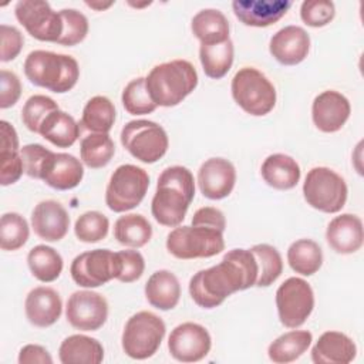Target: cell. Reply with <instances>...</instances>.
Returning <instances> with one entry per match:
<instances>
[{"instance_id": "f907efd6", "label": "cell", "mask_w": 364, "mask_h": 364, "mask_svg": "<svg viewBox=\"0 0 364 364\" xmlns=\"http://www.w3.org/2000/svg\"><path fill=\"white\" fill-rule=\"evenodd\" d=\"M18 363L20 364H51L53 357L44 348L38 344H26L18 351Z\"/></svg>"}, {"instance_id": "2e32d148", "label": "cell", "mask_w": 364, "mask_h": 364, "mask_svg": "<svg viewBox=\"0 0 364 364\" xmlns=\"http://www.w3.org/2000/svg\"><path fill=\"white\" fill-rule=\"evenodd\" d=\"M351 114V105L346 95L338 91L327 90L320 92L311 105V118L316 128L321 132L340 131Z\"/></svg>"}, {"instance_id": "d4e9b609", "label": "cell", "mask_w": 364, "mask_h": 364, "mask_svg": "<svg viewBox=\"0 0 364 364\" xmlns=\"http://www.w3.org/2000/svg\"><path fill=\"white\" fill-rule=\"evenodd\" d=\"M0 135V183L3 186H9L21 178L24 168L20 155L18 136L14 127L1 119Z\"/></svg>"}, {"instance_id": "7a4b0ae2", "label": "cell", "mask_w": 364, "mask_h": 364, "mask_svg": "<svg viewBox=\"0 0 364 364\" xmlns=\"http://www.w3.org/2000/svg\"><path fill=\"white\" fill-rule=\"evenodd\" d=\"M195 198V179L192 172L181 165L165 168L156 183L151 202L154 219L168 228L179 226Z\"/></svg>"}, {"instance_id": "d590c367", "label": "cell", "mask_w": 364, "mask_h": 364, "mask_svg": "<svg viewBox=\"0 0 364 364\" xmlns=\"http://www.w3.org/2000/svg\"><path fill=\"white\" fill-rule=\"evenodd\" d=\"M115 107L109 98L95 95L90 98L82 109L81 125L85 129L97 134H108L115 122Z\"/></svg>"}, {"instance_id": "b9f144b4", "label": "cell", "mask_w": 364, "mask_h": 364, "mask_svg": "<svg viewBox=\"0 0 364 364\" xmlns=\"http://www.w3.org/2000/svg\"><path fill=\"white\" fill-rule=\"evenodd\" d=\"M57 109H60L58 104L53 98L43 94H36L31 95L23 105L21 121L28 131L38 134L40 127L43 121L47 118V115Z\"/></svg>"}, {"instance_id": "836d02e7", "label": "cell", "mask_w": 364, "mask_h": 364, "mask_svg": "<svg viewBox=\"0 0 364 364\" xmlns=\"http://www.w3.org/2000/svg\"><path fill=\"white\" fill-rule=\"evenodd\" d=\"M233 57L235 48L230 38L220 44H200L199 47V60L203 73L213 80H220L229 73Z\"/></svg>"}, {"instance_id": "4dcf8cb0", "label": "cell", "mask_w": 364, "mask_h": 364, "mask_svg": "<svg viewBox=\"0 0 364 364\" xmlns=\"http://www.w3.org/2000/svg\"><path fill=\"white\" fill-rule=\"evenodd\" d=\"M313 341V336L307 330H291L270 343L267 347L269 358L276 364H287L301 357Z\"/></svg>"}, {"instance_id": "277c9868", "label": "cell", "mask_w": 364, "mask_h": 364, "mask_svg": "<svg viewBox=\"0 0 364 364\" xmlns=\"http://www.w3.org/2000/svg\"><path fill=\"white\" fill-rule=\"evenodd\" d=\"M23 68L31 84L55 94L70 91L80 78V67L74 57L46 50L31 51Z\"/></svg>"}, {"instance_id": "1f68e13d", "label": "cell", "mask_w": 364, "mask_h": 364, "mask_svg": "<svg viewBox=\"0 0 364 364\" xmlns=\"http://www.w3.org/2000/svg\"><path fill=\"white\" fill-rule=\"evenodd\" d=\"M114 237L118 243L128 247H142L152 237V226L139 213L119 216L114 223Z\"/></svg>"}, {"instance_id": "60d3db41", "label": "cell", "mask_w": 364, "mask_h": 364, "mask_svg": "<svg viewBox=\"0 0 364 364\" xmlns=\"http://www.w3.org/2000/svg\"><path fill=\"white\" fill-rule=\"evenodd\" d=\"M109 229L108 218L98 210H88L78 216L74 225V233L80 242L97 243L107 237Z\"/></svg>"}, {"instance_id": "7dc6e473", "label": "cell", "mask_w": 364, "mask_h": 364, "mask_svg": "<svg viewBox=\"0 0 364 364\" xmlns=\"http://www.w3.org/2000/svg\"><path fill=\"white\" fill-rule=\"evenodd\" d=\"M0 37H1V53H0V60L3 63L14 60L24 44L23 34L13 26L1 24L0 26Z\"/></svg>"}, {"instance_id": "603a6c76", "label": "cell", "mask_w": 364, "mask_h": 364, "mask_svg": "<svg viewBox=\"0 0 364 364\" xmlns=\"http://www.w3.org/2000/svg\"><path fill=\"white\" fill-rule=\"evenodd\" d=\"M27 320L40 328L53 326L61 316L63 301L60 294L47 286H38L28 291L24 301Z\"/></svg>"}, {"instance_id": "484cf974", "label": "cell", "mask_w": 364, "mask_h": 364, "mask_svg": "<svg viewBox=\"0 0 364 364\" xmlns=\"http://www.w3.org/2000/svg\"><path fill=\"white\" fill-rule=\"evenodd\" d=\"M145 297L158 310H172L181 299V283L171 270H156L145 283Z\"/></svg>"}, {"instance_id": "52a82bcc", "label": "cell", "mask_w": 364, "mask_h": 364, "mask_svg": "<svg viewBox=\"0 0 364 364\" xmlns=\"http://www.w3.org/2000/svg\"><path fill=\"white\" fill-rule=\"evenodd\" d=\"M165 331L166 326L159 316L146 310L138 311L125 323L121 336L122 350L134 360H146L158 351Z\"/></svg>"}, {"instance_id": "8992f818", "label": "cell", "mask_w": 364, "mask_h": 364, "mask_svg": "<svg viewBox=\"0 0 364 364\" xmlns=\"http://www.w3.org/2000/svg\"><path fill=\"white\" fill-rule=\"evenodd\" d=\"M166 249L182 260L212 257L225 249L223 232L200 225L176 226L166 236Z\"/></svg>"}, {"instance_id": "c3c4849f", "label": "cell", "mask_w": 364, "mask_h": 364, "mask_svg": "<svg viewBox=\"0 0 364 364\" xmlns=\"http://www.w3.org/2000/svg\"><path fill=\"white\" fill-rule=\"evenodd\" d=\"M21 95L20 78L9 70L0 71V108L13 107Z\"/></svg>"}, {"instance_id": "5b68a950", "label": "cell", "mask_w": 364, "mask_h": 364, "mask_svg": "<svg viewBox=\"0 0 364 364\" xmlns=\"http://www.w3.org/2000/svg\"><path fill=\"white\" fill-rule=\"evenodd\" d=\"M230 90L235 102L253 117H263L276 105L274 85L253 67L240 68L232 78Z\"/></svg>"}, {"instance_id": "30bf717a", "label": "cell", "mask_w": 364, "mask_h": 364, "mask_svg": "<svg viewBox=\"0 0 364 364\" xmlns=\"http://www.w3.org/2000/svg\"><path fill=\"white\" fill-rule=\"evenodd\" d=\"M122 146L138 161L155 164L168 151L169 139L166 131L149 119H134L121 129Z\"/></svg>"}, {"instance_id": "f35d334b", "label": "cell", "mask_w": 364, "mask_h": 364, "mask_svg": "<svg viewBox=\"0 0 364 364\" xmlns=\"http://www.w3.org/2000/svg\"><path fill=\"white\" fill-rule=\"evenodd\" d=\"M27 220L16 212H7L0 219V247L7 252L17 250L28 240Z\"/></svg>"}, {"instance_id": "83f0119b", "label": "cell", "mask_w": 364, "mask_h": 364, "mask_svg": "<svg viewBox=\"0 0 364 364\" xmlns=\"http://www.w3.org/2000/svg\"><path fill=\"white\" fill-rule=\"evenodd\" d=\"M58 358L63 364H100L104 360V347L97 338L73 334L61 341Z\"/></svg>"}, {"instance_id": "f1b7e54d", "label": "cell", "mask_w": 364, "mask_h": 364, "mask_svg": "<svg viewBox=\"0 0 364 364\" xmlns=\"http://www.w3.org/2000/svg\"><path fill=\"white\" fill-rule=\"evenodd\" d=\"M191 30L200 44H220L229 40L230 27L220 10L203 9L193 16Z\"/></svg>"}, {"instance_id": "ba28073f", "label": "cell", "mask_w": 364, "mask_h": 364, "mask_svg": "<svg viewBox=\"0 0 364 364\" xmlns=\"http://www.w3.org/2000/svg\"><path fill=\"white\" fill-rule=\"evenodd\" d=\"M347 183L327 166L311 168L303 183V196L311 208L324 213H337L347 200Z\"/></svg>"}, {"instance_id": "4fadbf2b", "label": "cell", "mask_w": 364, "mask_h": 364, "mask_svg": "<svg viewBox=\"0 0 364 364\" xmlns=\"http://www.w3.org/2000/svg\"><path fill=\"white\" fill-rule=\"evenodd\" d=\"M14 14L26 31L38 41L57 43L63 33L60 11H54L47 1L21 0L14 7Z\"/></svg>"}, {"instance_id": "f6af8a7d", "label": "cell", "mask_w": 364, "mask_h": 364, "mask_svg": "<svg viewBox=\"0 0 364 364\" xmlns=\"http://www.w3.org/2000/svg\"><path fill=\"white\" fill-rule=\"evenodd\" d=\"M50 149L43 146L41 144H27L20 148V155L23 159L24 173L30 178L40 179V172L44 165V161L50 155Z\"/></svg>"}, {"instance_id": "f546056e", "label": "cell", "mask_w": 364, "mask_h": 364, "mask_svg": "<svg viewBox=\"0 0 364 364\" xmlns=\"http://www.w3.org/2000/svg\"><path fill=\"white\" fill-rule=\"evenodd\" d=\"M38 134L57 148H68L80 136V125L65 111H53L43 121Z\"/></svg>"}, {"instance_id": "ee69618b", "label": "cell", "mask_w": 364, "mask_h": 364, "mask_svg": "<svg viewBox=\"0 0 364 364\" xmlns=\"http://www.w3.org/2000/svg\"><path fill=\"white\" fill-rule=\"evenodd\" d=\"M334 16L336 7L330 0H307L300 6V17L303 23L314 28L327 26Z\"/></svg>"}, {"instance_id": "9a60e30c", "label": "cell", "mask_w": 364, "mask_h": 364, "mask_svg": "<svg viewBox=\"0 0 364 364\" xmlns=\"http://www.w3.org/2000/svg\"><path fill=\"white\" fill-rule=\"evenodd\" d=\"M212 347L209 331L192 321L176 326L168 337L169 354L181 363H196L203 360Z\"/></svg>"}, {"instance_id": "7c38bea8", "label": "cell", "mask_w": 364, "mask_h": 364, "mask_svg": "<svg viewBox=\"0 0 364 364\" xmlns=\"http://www.w3.org/2000/svg\"><path fill=\"white\" fill-rule=\"evenodd\" d=\"M276 307L279 320L284 327L303 326L314 309L311 286L301 277H289L276 290Z\"/></svg>"}, {"instance_id": "8d00e7d4", "label": "cell", "mask_w": 364, "mask_h": 364, "mask_svg": "<svg viewBox=\"0 0 364 364\" xmlns=\"http://www.w3.org/2000/svg\"><path fill=\"white\" fill-rule=\"evenodd\" d=\"M114 154L115 144L108 134L92 132L84 136L80 145L81 162L91 169H98L108 165Z\"/></svg>"}, {"instance_id": "681fc988", "label": "cell", "mask_w": 364, "mask_h": 364, "mask_svg": "<svg viewBox=\"0 0 364 364\" xmlns=\"http://www.w3.org/2000/svg\"><path fill=\"white\" fill-rule=\"evenodd\" d=\"M191 225H200V226H208V228H215L222 232L226 229V219L225 215L220 209L213 208V206H203L199 208L192 218Z\"/></svg>"}, {"instance_id": "816d5d0a", "label": "cell", "mask_w": 364, "mask_h": 364, "mask_svg": "<svg viewBox=\"0 0 364 364\" xmlns=\"http://www.w3.org/2000/svg\"><path fill=\"white\" fill-rule=\"evenodd\" d=\"M85 4L88 6V7H91V9H95V10H104V9H108L109 6H112L114 4V1H108V3H90V1H85Z\"/></svg>"}, {"instance_id": "ffe728a7", "label": "cell", "mask_w": 364, "mask_h": 364, "mask_svg": "<svg viewBox=\"0 0 364 364\" xmlns=\"http://www.w3.org/2000/svg\"><path fill=\"white\" fill-rule=\"evenodd\" d=\"M34 233L46 242L61 240L70 228V216L65 208L53 199L38 202L31 213Z\"/></svg>"}, {"instance_id": "44dd1931", "label": "cell", "mask_w": 364, "mask_h": 364, "mask_svg": "<svg viewBox=\"0 0 364 364\" xmlns=\"http://www.w3.org/2000/svg\"><path fill=\"white\" fill-rule=\"evenodd\" d=\"M289 0H236L232 3L236 18L245 26L269 27L291 7Z\"/></svg>"}, {"instance_id": "74e56055", "label": "cell", "mask_w": 364, "mask_h": 364, "mask_svg": "<svg viewBox=\"0 0 364 364\" xmlns=\"http://www.w3.org/2000/svg\"><path fill=\"white\" fill-rule=\"evenodd\" d=\"M257 264V287H267L273 284L283 272V260L276 247L267 243H259L250 247Z\"/></svg>"}, {"instance_id": "4316f807", "label": "cell", "mask_w": 364, "mask_h": 364, "mask_svg": "<svg viewBox=\"0 0 364 364\" xmlns=\"http://www.w3.org/2000/svg\"><path fill=\"white\" fill-rule=\"evenodd\" d=\"M263 181L279 191L293 189L300 181V166L294 158L286 154L269 155L260 168Z\"/></svg>"}, {"instance_id": "7402d4cb", "label": "cell", "mask_w": 364, "mask_h": 364, "mask_svg": "<svg viewBox=\"0 0 364 364\" xmlns=\"http://www.w3.org/2000/svg\"><path fill=\"white\" fill-rule=\"evenodd\" d=\"M328 246L340 255H351L361 249L364 242L363 220L353 213H341L330 220L326 230Z\"/></svg>"}, {"instance_id": "8fae6325", "label": "cell", "mask_w": 364, "mask_h": 364, "mask_svg": "<svg viewBox=\"0 0 364 364\" xmlns=\"http://www.w3.org/2000/svg\"><path fill=\"white\" fill-rule=\"evenodd\" d=\"M121 259L118 252L109 249H94L74 257L70 266L73 280L87 289L100 287L121 273Z\"/></svg>"}, {"instance_id": "ac0fdd59", "label": "cell", "mask_w": 364, "mask_h": 364, "mask_svg": "<svg viewBox=\"0 0 364 364\" xmlns=\"http://www.w3.org/2000/svg\"><path fill=\"white\" fill-rule=\"evenodd\" d=\"M84 168L80 159L65 152H50L40 172V179L57 191H68L80 185Z\"/></svg>"}, {"instance_id": "d6986e66", "label": "cell", "mask_w": 364, "mask_h": 364, "mask_svg": "<svg viewBox=\"0 0 364 364\" xmlns=\"http://www.w3.org/2000/svg\"><path fill=\"white\" fill-rule=\"evenodd\" d=\"M273 58L283 65H297L310 51V36L299 26H286L276 31L269 43Z\"/></svg>"}, {"instance_id": "5bb4252c", "label": "cell", "mask_w": 364, "mask_h": 364, "mask_svg": "<svg viewBox=\"0 0 364 364\" xmlns=\"http://www.w3.org/2000/svg\"><path fill=\"white\" fill-rule=\"evenodd\" d=\"M65 317L80 331H97L108 318V303L97 291L78 290L67 300Z\"/></svg>"}, {"instance_id": "7bdbcfd3", "label": "cell", "mask_w": 364, "mask_h": 364, "mask_svg": "<svg viewBox=\"0 0 364 364\" xmlns=\"http://www.w3.org/2000/svg\"><path fill=\"white\" fill-rule=\"evenodd\" d=\"M63 20V33L57 44L73 47L81 43L88 34V18L75 9L60 10Z\"/></svg>"}, {"instance_id": "9c48e42d", "label": "cell", "mask_w": 364, "mask_h": 364, "mask_svg": "<svg viewBox=\"0 0 364 364\" xmlns=\"http://www.w3.org/2000/svg\"><path fill=\"white\" fill-rule=\"evenodd\" d=\"M149 188V175L145 169L124 164L111 175L105 189V203L117 213L128 212L136 208Z\"/></svg>"}, {"instance_id": "d6a6232c", "label": "cell", "mask_w": 364, "mask_h": 364, "mask_svg": "<svg viewBox=\"0 0 364 364\" xmlns=\"http://www.w3.org/2000/svg\"><path fill=\"white\" fill-rule=\"evenodd\" d=\"M27 264L31 274L43 283L57 280L64 266L61 255L47 245L34 246L27 255Z\"/></svg>"}, {"instance_id": "bcb514c9", "label": "cell", "mask_w": 364, "mask_h": 364, "mask_svg": "<svg viewBox=\"0 0 364 364\" xmlns=\"http://www.w3.org/2000/svg\"><path fill=\"white\" fill-rule=\"evenodd\" d=\"M119 259H121V273L117 280L122 283H132L138 280L144 270H145V260L144 256L138 250H121L118 252Z\"/></svg>"}, {"instance_id": "ab89813d", "label": "cell", "mask_w": 364, "mask_h": 364, "mask_svg": "<svg viewBox=\"0 0 364 364\" xmlns=\"http://www.w3.org/2000/svg\"><path fill=\"white\" fill-rule=\"evenodd\" d=\"M122 107L131 115H145L151 114L156 109V104L152 101L144 77H138L131 80L125 88L122 90L121 95Z\"/></svg>"}, {"instance_id": "6da1fadb", "label": "cell", "mask_w": 364, "mask_h": 364, "mask_svg": "<svg viewBox=\"0 0 364 364\" xmlns=\"http://www.w3.org/2000/svg\"><path fill=\"white\" fill-rule=\"evenodd\" d=\"M257 264L250 249H232L220 263L199 270L189 280V294L202 309H215L236 291L256 284Z\"/></svg>"}, {"instance_id": "e575fe53", "label": "cell", "mask_w": 364, "mask_h": 364, "mask_svg": "<svg viewBox=\"0 0 364 364\" xmlns=\"http://www.w3.org/2000/svg\"><path fill=\"white\" fill-rule=\"evenodd\" d=\"M287 263L293 272L301 276H311L323 264L321 247L311 239H299L287 249Z\"/></svg>"}, {"instance_id": "cb8c5ba5", "label": "cell", "mask_w": 364, "mask_h": 364, "mask_svg": "<svg viewBox=\"0 0 364 364\" xmlns=\"http://www.w3.org/2000/svg\"><path fill=\"white\" fill-rule=\"evenodd\" d=\"M357 355L355 343L341 331H324L311 348L316 364H348Z\"/></svg>"}, {"instance_id": "e0dca14e", "label": "cell", "mask_w": 364, "mask_h": 364, "mask_svg": "<svg viewBox=\"0 0 364 364\" xmlns=\"http://www.w3.org/2000/svg\"><path fill=\"white\" fill-rule=\"evenodd\" d=\"M236 169L225 158H209L198 171V185L202 195L212 200L229 196L235 188Z\"/></svg>"}, {"instance_id": "3957f363", "label": "cell", "mask_w": 364, "mask_h": 364, "mask_svg": "<svg viewBox=\"0 0 364 364\" xmlns=\"http://www.w3.org/2000/svg\"><path fill=\"white\" fill-rule=\"evenodd\" d=\"M145 84L156 105L175 107L196 88L198 73L188 60H172L155 65Z\"/></svg>"}]
</instances>
